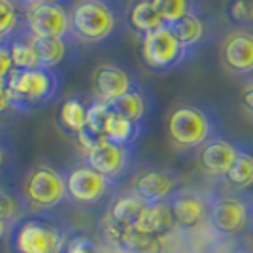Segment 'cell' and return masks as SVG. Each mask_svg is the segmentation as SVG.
Here are the masks:
<instances>
[{
	"mask_svg": "<svg viewBox=\"0 0 253 253\" xmlns=\"http://www.w3.org/2000/svg\"><path fill=\"white\" fill-rule=\"evenodd\" d=\"M167 134L176 151L199 153L210 140L223 134L221 117L206 102H181L167 117Z\"/></svg>",
	"mask_w": 253,
	"mask_h": 253,
	"instance_id": "cell-1",
	"label": "cell"
},
{
	"mask_svg": "<svg viewBox=\"0 0 253 253\" xmlns=\"http://www.w3.org/2000/svg\"><path fill=\"white\" fill-rule=\"evenodd\" d=\"M74 229L53 211H31L10 229L13 253H64Z\"/></svg>",
	"mask_w": 253,
	"mask_h": 253,
	"instance_id": "cell-2",
	"label": "cell"
},
{
	"mask_svg": "<svg viewBox=\"0 0 253 253\" xmlns=\"http://www.w3.org/2000/svg\"><path fill=\"white\" fill-rule=\"evenodd\" d=\"M68 10L74 43L98 45L110 42L126 23V8L123 10L117 0H74Z\"/></svg>",
	"mask_w": 253,
	"mask_h": 253,
	"instance_id": "cell-3",
	"label": "cell"
},
{
	"mask_svg": "<svg viewBox=\"0 0 253 253\" xmlns=\"http://www.w3.org/2000/svg\"><path fill=\"white\" fill-rule=\"evenodd\" d=\"M4 91L11 110L32 112L59 98L63 91V74L40 66L32 70H13L4 82Z\"/></svg>",
	"mask_w": 253,
	"mask_h": 253,
	"instance_id": "cell-4",
	"label": "cell"
},
{
	"mask_svg": "<svg viewBox=\"0 0 253 253\" xmlns=\"http://www.w3.org/2000/svg\"><path fill=\"white\" fill-rule=\"evenodd\" d=\"M210 227L215 234L242 238L253 234V193L215 189Z\"/></svg>",
	"mask_w": 253,
	"mask_h": 253,
	"instance_id": "cell-5",
	"label": "cell"
},
{
	"mask_svg": "<svg viewBox=\"0 0 253 253\" xmlns=\"http://www.w3.org/2000/svg\"><path fill=\"white\" fill-rule=\"evenodd\" d=\"M21 197L31 211H53L70 201L66 174L47 163L32 167L21 183Z\"/></svg>",
	"mask_w": 253,
	"mask_h": 253,
	"instance_id": "cell-6",
	"label": "cell"
},
{
	"mask_svg": "<svg viewBox=\"0 0 253 253\" xmlns=\"http://www.w3.org/2000/svg\"><path fill=\"white\" fill-rule=\"evenodd\" d=\"M23 32L19 38H63L74 43L70 10L49 0H23Z\"/></svg>",
	"mask_w": 253,
	"mask_h": 253,
	"instance_id": "cell-7",
	"label": "cell"
},
{
	"mask_svg": "<svg viewBox=\"0 0 253 253\" xmlns=\"http://www.w3.org/2000/svg\"><path fill=\"white\" fill-rule=\"evenodd\" d=\"M140 59L144 66L155 74H170L193 61L191 55L169 25L140 38Z\"/></svg>",
	"mask_w": 253,
	"mask_h": 253,
	"instance_id": "cell-8",
	"label": "cell"
},
{
	"mask_svg": "<svg viewBox=\"0 0 253 253\" xmlns=\"http://www.w3.org/2000/svg\"><path fill=\"white\" fill-rule=\"evenodd\" d=\"M66 187L72 202L82 206H96L102 202H110L121 191V183L106 178L89 165H80L66 172Z\"/></svg>",
	"mask_w": 253,
	"mask_h": 253,
	"instance_id": "cell-9",
	"label": "cell"
},
{
	"mask_svg": "<svg viewBox=\"0 0 253 253\" xmlns=\"http://www.w3.org/2000/svg\"><path fill=\"white\" fill-rule=\"evenodd\" d=\"M84 163L123 185V181H130L140 170L138 146H119L106 140L95 151L85 155Z\"/></svg>",
	"mask_w": 253,
	"mask_h": 253,
	"instance_id": "cell-10",
	"label": "cell"
},
{
	"mask_svg": "<svg viewBox=\"0 0 253 253\" xmlns=\"http://www.w3.org/2000/svg\"><path fill=\"white\" fill-rule=\"evenodd\" d=\"M213 195L215 189H199V187L181 185L169 199L174 211L176 227L181 231H195L204 225H210Z\"/></svg>",
	"mask_w": 253,
	"mask_h": 253,
	"instance_id": "cell-11",
	"label": "cell"
},
{
	"mask_svg": "<svg viewBox=\"0 0 253 253\" xmlns=\"http://www.w3.org/2000/svg\"><path fill=\"white\" fill-rule=\"evenodd\" d=\"M219 59L231 76L244 82L253 80V27L227 32L221 42Z\"/></svg>",
	"mask_w": 253,
	"mask_h": 253,
	"instance_id": "cell-12",
	"label": "cell"
},
{
	"mask_svg": "<svg viewBox=\"0 0 253 253\" xmlns=\"http://www.w3.org/2000/svg\"><path fill=\"white\" fill-rule=\"evenodd\" d=\"M181 185L183 179L176 170L165 167H148L138 170L134 178L130 179L128 187L148 204H153V202L169 201Z\"/></svg>",
	"mask_w": 253,
	"mask_h": 253,
	"instance_id": "cell-13",
	"label": "cell"
},
{
	"mask_svg": "<svg viewBox=\"0 0 253 253\" xmlns=\"http://www.w3.org/2000/svg\"><path fill=\"white\" fill-rule=\"evenodd\" d=\"M244 146L246 144L236 138L219 134L199 151V167L208 178L221 183L234 167L236 159L240 157Z\"/></svg>",
	"mask_w": 253,
	"mask_h": 253,
	"instance_id": "cell-14",
	"label": "cell"
},
{
	"mask_svg": "<svg viewBox=\"0 0 253 253\" xmlns=\"http://www.w3.org/2000/svg\"><path fill=\"white\" fill-rule=\"evenodd\" d=\"M136 87H140V82L130 70L123 68L121 64L102 63L96 66L93 74L95 98L104 102H114L117 98L125 96L126 93L134 91Z\"/></svg>",
	"mask_w": 253,
	"mask_h": 253,
	"instance_id": "cell-15",
	"label": "cell"
},
{
	"mask_svg": "<svg viewBox=\"0 0 253 253\" xmlns=\"http://www.w3.org/2000/svg\"><path fill=\"white\" fill-rule=\"evenodd\" d=\"M104 238L112 248L123 253H163V238L149 236L134 231L130 225L108 221L104 227Z\"/></svg>",
	"mask_w": 253,
	"mask_h": 253,
	"instance_id": "cell-16",
	"label": "cell"
},
{
	"mask_svg": "<svg viewBox=\"0 0 253 253\" xmlns=\"http://www.w3.org/2000/svg\"><path fill=\"white\" fill-rule=\"evenodd\" d=\"M170 29L193 57H197L211 38V21L208 19V13L202 6L189 13L187 17H183L181 21L170 25Z\"/></svg>",
	"mask_w": 253,
	"mask_h": 253,
	"instance_id": "cell-17",
	"label": "cell"
},
{
	"mask_svg": "<svg viewBox=\"0 0 253 253\" xmlns=\"http://www.w3.org/2000/svg\"><path fill=\"white\" fill-rule=\"evenodd\" d=\"M132 229L149 234V236H157V238L169 236L174 229H178L170 202L163 201L146 204L144 210L140 211V215L136 217V221L132 223Z\"/></svg>",
	"mask_w": 253,
	"mask_h": 253,
	"instance_id": "cell-18",
	"label": "cell"
},
{
	"mask_svg": "<svg viewBox=\"0 0 253 253\" xmlns=\"http://www.w3.org/2000/svg\"><path fill=\"white\" fill-rule=\"evenodd\" d=\"M112 106V112L119 114V116L126 117L128 121L136 123L142 128L148 130L149 125V117H151V110H153V102H151V96L146 93V89L140 85L134 91L126 93L125 96L117 98L114 102H110Z\"/></svg>",
	"mask_w": 253,
	"mask_h": 253,
	"instance_id": "cell-19",
	"label": "cell"
},
{
	"mask_svg": "<svg viewBox=\"0 0 253 253\" xmlns=\"http://www.w3.org/2000/svg\"><path fill=\"white\" fill-rule=\"evenodd\" d=\"M125 19L126 27L134 34H138L140 38L149 34V32L157 31L165 25L151 0H132L126 6Z\"/></svg>",
	"mask_w": 253,
	"mask_h": 253,
	"instance_id": "cell-20",
	"label": "cell"
},
{
	"mask_svg": "<svg viewBox=\"0 0 253 253\" xmlns=\"http://www.w3.org/2000/svg\"><path fill=\"white\" fill-rule=\"evenodd\" d=\"M32 43V49L36 53L38 66L57 70L66 61L72 42L63 38H29Z\"/></svg>",
	"mask_w": 253,
	"mask_h": 253,
	"instance_id": "cell-21",
	"label": "cell"
},
{
	"mask_svg": "<svg viewBox=\"0 0 253 253\" xmlns=\"http://www.w3.org/2000/svg\"><path fill=\"white\" fill-rule=\"evenodd\" d=\"M146 204L148 202L140 199L130 187L126 191H119L117 197L110 204V208H108V221L132 227V223L136 221V217L140 215V211L144 210Z\"/></svg>",
	"mask_w": 253,
	"mask_h": 253,
	"instance_id": "cell-22",
	"label": "cell"
},
{
	"mask_svg": "<svg viewBox=\"0 0 253 253\" xmlns=\"http://www.w3.org/2000/svg\"><path fill=\"white\" fill-rule=\"evenodd\" d=\"M146 128L140 125L128 121L126 117L114 114L108 119V125L104 128V138L112 144H119V146H138V142L146 136Z\"/></svg>",
	"mask_w": 253,
	"mask_h": 253,
	"instance_id": "cell-23",
	"label": "cell"
},
{
	"mask_svg": "<svg viewBox=\"0 0 253 253\" xmlns=\"http://www.w3.org/2000/svg\"><path fill=\"white\" fill-rule=\"evenodd\" d=\"M223 187L242 193H253V148L244 146L240 157L236 159L231 172L221 181Z\"/></svg>",
	"mask_w": 253,
	"mask_h": 253,
	"instance_id": "cell-24",
	"label": "cell"
},
{
	"mask_svg": "<svg viewBox=\"0 0 253 253\" xmlns=\"http://www.w3.org/2000/svg\"><path fill=\"white\" fill-rule=\"evenodd\" d=\"M87 106L82 98L70 96L66 98L59 110V125L64 132L78 136L87 125Z\"/></svg>",
	"mask_w": 253,
	"mask_h": 253,
	"instance_id": "cell-25",
	"label": "cell"
},
{
	"mask_svg": "<svg viewBox=\"0 0 253 253\" xmlns=\"http://www.w3.org/2000/svg\"><path fill=\"white\" fill-rule=\"evenodd\" d=\"M23 32V10L17 0H0V40L10 43Z\"/></svg>",
	"mask_w": 253,
	"mask_h": 253,
	"instance_id": "cell-26",
	"label": "cell"
},
{
	"mask_svg": "<svg viewBox=\"0 0 253 253\" xmlns=\"http://www.w3.org/2000/svg\"><path fill=\"white\" fill-rule=\"evenodd\" d=\"M165 25H174L201 8L199 0H151Z\"/></svg>",
	"mask_w": 253,
	"mask_h": 253,
	"instance_id": "cell-27",
	"label": "cell"
},
{
	"mask_svg": "<svg viewBox=\"0 0 253 253\" xmlns=\"http://www.w3.org/2000/svg\"><path fill=\"white\" fill-rule=\"evenodd\" d=\"M27 213H31V210L23 201L21 193L13 195L10 191L0 189V219H4L6 223H10V227H13Z\"/></svg>",
	"mask_w": 253,
	"mask_h": 253,
	"instance_id": "cell-28",
	"label": "cell"
},
{
	"mask_svg": "<svg viewBox=\"0 0 253 253\" xmlns=\"http://www.w3.org/2000/svg\"><path fill=\"white\" fill-rule=\"evenodd\" d=\"M10 55L13 70H32L38 68V59L32 49V43L29 38H15L10 43Z\"/></svg>",
	"mask_w": 253,
	"mask_h": 253,
	"instance_id": "cell-29",
	"label": "cell"
},
{
	"mask_svg": "<svg viewBox=\"0 0 253 253\" xmlns=\"http://www.w3.org/2000/svg\"><path fill=\"white\" fill-rule=\"evenodd\" d=\"M225 11L236 29L253 27V0H227Z\"/></svg>",
	"mask_w": 253,
	"mask_h": 253,
	"instance_id": "cell-30",
	"label": "cell"
},
{
	"mask_svg": "<svg viewBox=\"0 0 253 253\" xmlns=\"http://www.w3.org/2000/svg\"><path fill=\"white\" fill-rule=\"evenodd\" d=\"M112 116V106L110 102L93 98L87 106V128L95 130L98 134H104V128L108 125V119Z\"/></svg>",
	"mask_w": 253,
	"mask_h": 253,
	"instance_id": "cell-31",
	"label": "cell"
},
{
	"mask_svg": "<svg viewBox=\"0 0 253 253\" xmlns=\"http://www.w3.org/2000/svg\"><path fill=\"white\" fill-rule=\"evenodd\" d=\"M64 253H100V248L95 238H91L89 234L74 231V234L70 236V240L66 244Z\"/></svg>",
	"mask_w": 253,
	"mask_h": 253,
	"instance_id": "cell-32",
	"label": "cell"
},
{
	"mask_svg": "<svg viewBox=\"0 0 253 253\" xmlns=\"http://www.w3.org/2000/svg\"><path fill=\"white\" fill-rule=\"evenodd\" d=\"M76 138H78V144H80V148H82V151H84V157L85 155H89L91 151H95L102 142H106L104 134H98V132L91 130V128H87V126H85L84 130H82Z\"/></svg>",
	"mask_w": 253,
	"mask_h": 253,
	"instance_id": "cell-33",
	"label": "cell"
},
{
	"mask_svg": "<svg viewBox=\"0 0 253 253\" xmlns=\"http://www.w3.org/2000/svg\"><path fill=\"white\" fill-rule=\"evenodd\" d=\"M11 72H13V64H11L10 45L0 43V84H4Z\"/></svg>",
	"mask_w": 253,
	"mask_h": 253,
	"instance_id": "cell-34",
	"label": "cell"
},
{
	"mask_svg": "<svg viewBox=\"0 0 253 253\" xmlns=\"http://www.w3.org/2000/svg\"><path fill=\"white\" fill-rule=\"evenodd\" d=\"M240 104H242L244 114L253 121V80L244 82L242 91H240Z\"/></svg>",
	"mask_w": 253,
	"mask_h": 253,
	"instance_id": "cell-35",
	"label": "cell"
},
{
	"mask_svg": "<svg viewBox=\"0 0 253 253\" xmlns=\"http://www.w3.org/2000/svg\"><path fill=\"white\" fill-rule=\"evenodd\" d=\"M13 159H15V153H13L10 140L0 136V174L6 172L13 165Z\"/></svg>",
	"mask_w": 253,
	"mask_h": 253,
	"instance_id": "cell-36",
	"label": "cell"
},
{
	"mask_svg": "<svg viewBox=\"0 0 253 253\" xmlns=\"http://www.w3.org/2000/svg\"><path fill=\"white\" fill-rule=\"evenodd\" d=\"M10 223H6L4 219H0V240L6 236V234H10Z\"/></svg>",
	"mask_w": 253,
	"mask_h": 253,
	"instance_id": "cell-37",
	"label": "cell"
},
{
	"mask_svg": "<svg viewBox=\"0 0 253 253\" xmlns=\"http://www.w3.org/2000/svg\"><path fill=\"white\" fill-rule=\"evenodd\" d=\"M49 2H57V4H64V6H66V4L72 2V0H49Z\"/></svg>",
	"mask_w": 253,
	"mask_h": 253,
	"instance_id": "cell-38",
	"label": "cell"
},
{
	"mask_svg": "<svg viewBox=\"0 0 253 253\" xmlns=\"http://www.w3.org/2000/svg\"><path fill=\"white\" fill-rule=\"evenodd\" d=\"M17 2H23V0H17Z\"/></svg>",
	"mask_w": 253,
	"mask_h": 253,
	"instance_id": "cell-39",
	"label": "cell"
},
{
	"mask_svg": "<svg viewBox=\"0 0 253 253\" xmlns=\"http://www.w3.org/2000/svg\"><path fill=\"white\" fill-rule=\"evenodd\" d=\"M0 43H4V42H2V40H0Z\"/></svg>",
	"mask_w": 253,
	"mask_h": 253,
	"instance_id": "cell-40",
	"label": "cell"
},
{
	"mask_svg": "<svg viewBox=\"0 0 253 253\" xmlns=\"http://www.w3.org/2000/svg\"><path fill=\"white\" fill-rule=\"evenodd\" d=\"M252 253H253V250H252Z\"/></svg>",
	"mask_w": 253,
	"mask_h": 253,
	"instance_id": "cell-41",
	"label": "cell"
}]
</instances>
